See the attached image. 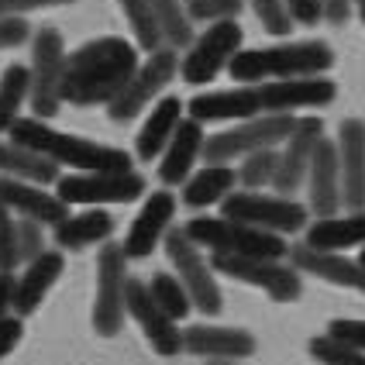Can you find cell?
<instances>
[{"mask_svg":"<svg viewBox=\"0 0 365 365\" xmlns=\"http://www.w3.org/2000/svg\"><path fill=\"white\" fill-rule=\"evenodd\" d=\"M138 48L124 38H93L80 45L73 56H66V76H62V101L76 107L110 103L131 76L138 73Z\"/></svg>","mask_w":365,"mask_h":365,"instance_id":"obj_1","label":"cell"},{"mask_svg":"<svg viewBox=\"0 0 365 365\" xmlns=\"http://www.w3.org/2000/svg\"><path fill=\"white\" fill-rule=\"evenodd\" d=\"M11 142L28 145L41 155H48L56 165H69L76 173H128L131 169V155L124 148L66 135L41 118H18L11 128Z\"/></svg>","mask_w":365,"mask_h":365,"instance_id":"obj_2","label":"cell"},{"mask_svg":"<svg viewBox=\"0 0 365 365\" xmlns=\"http://www.w3.org/2000/svg\"><path fill=\"white\" fill-rule=\"evenodd\" d=\"M334 66V52L327 41H289L269 48H242L227 73L238 83L259 86L269 80H293V76H321Z\"/></svg>","mask_w":365,"mask_h":365,"instance_id":"obj_3","label":"cell"},{"mask_svg":"<svg viewBox=\"0 0 365 365\" xmlns=\"http://www.w3.org/2000/svg\"><path fill=\"white\" fill-rule=\"evenodd\" d=\"M182 231L200 248L221 252V255H252V259H286L289 255V242L283 235L238 224L231 217H193L182 224Z\"/></svg>","mask_w":365,"mask_h":365,"instance_id":"obj_4","label":"cell"},{"mask_svg":"<svg viewBox=\"0 0 365 365\" xmlns=\"http://www.w3.org/2000/svg\"><path fill=\"white\" fill-rule=\"evenodd\" d=\"M300 118L293 114H259V118H248V121L227 128L221 135H210L207 145H203V163L210 165H224L235 163V159H245L259 148H276L283 145L293 128H297Z\"/></svg>","mask_w":365,"mask_h":365,"instance_id":"obj_5","label":"cell"},{"mask_svg":"<svg viewBox=\"0 0 365 365\" xmlns=\"http://www.w3.org/2000/svg\"><path fill=\"white\" fill-rule=\"evenodd\" d=\"M221 217H231L238 224H252L272 235H297L310 227V207L289 200V197H265L262 190H235L221 200Z\"/></svg>","mask_w":365,"mask_h":365,"instance_id":"obj_6","label":"cell"},{"mask_svg":"<svg viewBox=\"0 0 365 365\" xmlns=\"http://www.w3.org/2000/svg\"><path fill=\"white\" fill-rule=\"evenodd\" d=\"M165 255L173 262V272L180 276V283L186 286L190 300H193V310H203L207 317L221 314L224 297L217 283H214V265L203 259V248L182 227H169L165 235Z\"/></svg>","mask_w":365,"mask_h":365,"instance_id":"obj_7","label":"cell"},{"mask_svg":"<svg viewBox=\"0 0 365 365\" xmlns=\"http://www.w3.org/2000/svg\"><path fill=\"white\" fill-rule=\"evenodd\" d=\"M62 76H66V45L56 28H41L31 41V114L48 121L62 107Z\"/></svg>","mask_w":365,"mask_h":365,"instance_id":"obj_8","label":"cell"},{"mask_svg":"<svg viewBox=\"0 0 365 365\" xmlns=\"http://www.w3.org/2000/svg\"><path fill=\"white\" fill-rule=\"evenodd\" d=\"M210 265L221 276H231L238 283L265 289L276 304H293L304 293L300 269L297 265H286L283 259H252V255H221V252H214Z\"/></svg>","mask_w":365,"mask_h":365,"instance_id":"obj_9","label":"cell"},{"mask_svg":"<svg viewBox=\"0 0 365 365\" xmlns=\"http://www.w3.org/2000/svg\"><path fill=\"white\" fill-rule=\"evenodd\" d=\"M128 255L124 245H103L97 255V297H93V327L101 338H114L128 314Z\"/></svg>","mask_w":365,"mask_h":365,"instance_id":"obj_10","label":"cell"},{"mask_svg":"<svg viewBox=\"0 0 365 365\" xmlns=\"http://www.w3.org/2000/svg\"><path fill=\"white\" fill-rule=\"evenodd\" d=\"M242 24L238 21H217V24H207L200 38H193L186 59L180 62V76L190 86H207L221 69L231 66V59L242 52Z\"/></svg>","mask_w":365,"mask_h":365,"instance_id":"obj_11","label":"cell"},{"mask_svg":"<svg viewBox=\"0 0 365 365\" xmlns=\"http://www.w3.org/2000/svg\"><path fill=\"white\" fill-rule=\"evenodd\" d=\"M180 73V59H176V48H159V52H148V62L138 66V73L131 76V83L124 86L114 101L107 103V114L110 121H131L138 118L148 103L163 93L165 86L173 83V76Z\"/></svg>","mask_w":365,"mask_h":365,"instance_id":"obj_12","label":"cell"},{"mask_svg":"<svg viewBox=\"0 0 365 365\" xmlns=\"http://www.w3.org/2000/svg\"><path fill=\"white\" fill-rule=\"evenodd\" d=\"M56 193L66 203L101 207V203H131L145 197V180L138 173H69L59 176Z\"/></svg>","mask_w":365,"mask_h":365,"instance_id":"obj_13","label":"cell"},{"mask_svg":"<svg viewBox=\"0 0 365 365\" xmlns=\"http://www.w3.org/2000/svg\"><path fill=\"white\" fill-rule=\"evenodd\" d=\"M321 138H324V121L321 118H300L297 121L293 135L283 142L279 169H276V180H272V190L279 197H293L307 182V173H310V163H314V152H317Z\"/></svg>","mask_w":365,"mask_h":365,"instance_id":"obj_14","label":"cell"},{"mask_svg":"<svg viewBox=\"0 0 365 365\" xmlns=\"http://www.w3.org/2000/svg\"><path fill=\"white\" fill-rule=\"evenodd\" d=\"M128 314L135 317V324L142 327L148 345L159 355L173 359L182 351V331L163 307L155 304V297L148 293V283H142V279H128Z\"/></svg>","mask_w":365,"mask_h":365,"instance_id":"obj_15","label":"cell"},{"mask_svg":"<svg viewBox=\"0 0 365 365\" xmlns=\"http://www.w3.org/2000/svg\"><path fill=\"white\" fill-rule=\"evenodd\" d=\"M176 207H180V200L169 190H155L152 197H145L138 217L131 221L128 235H124V255L128 259H148L159 248V242H165L169 224L176 217Z\"/></svg>","mask_w":365,"mask_h":365,"instance_id":"obj_16","label":"cell"},{"mask_svg":"<svg viewBox=\"0 0 365 365\" xmlns=\"http://www.w3.org/2000/svg\"><path fill=\"white\" fill-rule=\"evenodd\" d=\"M262 114H293L304 107H327L338 97V86L324 76H293V80L259 83Z\"/></svg>","mask_w":365,"mask_h":365,"instance_id":"obj_17","label":"cell"},{"mask_svg":"<svg viewBox=\"0 0 365 365\" xmlns=\"http://www.w3.org/2000/svg\"><path fill=\"white\" fill-rule=\"evenodd\" d=\"M307 190H310V214H317V221L338 217L341 210V165H338V142L321 138L314 163L307 173Z\"/></svg>","mask_w":365,"mask_h":365,"instance_id":"obj_18","label":"cell"},{"mask_svg":"<svg viewBox=\"0 0 365 365\" xmlns=\"http://www.w3.org/2000/svg\"><path fill=\"white\" fill-rule=\"evenodd\" d=\"M182 351L197 359H210V362H238L255 355V338L242 327L193 324L182 331Z\"/></svg>","mask_w":365,"mask_h":365,"instance_id":"obj_19","label":"cell"},{"mask_svg":"<svg viewBox=\"0 0 365 365\" xmlns=\"http://www.w3.org/2000/svg\"><path fill=\"white\" fill-rule=\"evenodd\" d=\"M338 165H341V203L348 210L365 207V124L345 118L338 128Z\"/></svg>","mask_w":365,"mask_h":365,"instance_id":"obj_20","label":"cell"},{"mask_svg":"<svg viewBox=\"0 0 365 365\" xmlns=\"http://www.w3.org/2000/svg\"><path fill=\"white\" fill-rule=\"evenodd\" d=\"M0 203L45 227H59L69 217V203L59 200V193H45L38 182L11 180V176H0Z\"/></svg>","mask_w":365,"mask_h":365,"instance_id":"obj_21","label":"cell"},{"mask_svg":"<svg viewBox=\"0 0 365 365\" xmlns=\"http://www.w3.org/2000/svg\"><path fill=\"white\" fill-rule=\"evenodd\" d=\"M190 118L200 124L214 121H248L262 114V93L259 86H238V90H217V93H200L186 103Z\"/></svg>","mask_w":365,"mask_h":365,"instance_id":"obj_22","label":"cell"},{"mask_svg":"<svg viewBox=\"0 0 365 365\" xmlns=\"http://www.w3.org/2000/svg\"><path fill=\"white\" fill-rule=\"evenodd\" d=\"M289 262L297 265L300 272L307 276H317L324 283H334V286H348V289H359L365 293V269L359 262H351L345 255L338 252H317L310 245H289Z\"/></svg>","mask_w":365,"mask_h":365,"instance_id":"obj_23","label":"cell"},{"mask_svg":"<svg viewBox=\"0 0 365 365\" xmlns=\"http://www.w3.org/2000/svg\"><path fill=\"white\" fill-rule=\"evenodd\" d=\"M203 145H207V135H203V124L193 121V118H182V124L176 128L173 142L165 145L163 163H159V180L165 186H180V182L190 180L193 173V163L203 155Z\"/></svg>","mask_w":365,"mask_h":365,"instance_id":"obj_24","label":"cell"},{"mask_svg":"<svg viewBox=\"0 0 365 365\" xmlns=\"http://www.w3.org/2000/svg\"><path fill=\"white\" fill-rule=\"evenodd\" d=\"M62 269H66V259H62V252H41L38 259H31L28 269H24V276L18 279V289H14V310H18V317H28V314H35L41 307V300L48 297V289L59 283Z\"/></svg>","mask_w":365,"mask_h":365,"instance_id":"obj_25","label":"cell"},{"mask_svg":"<svg viewBox=\"0 0 365 365\" xmlns=\"http://www.w3.org/2000/svg\"><path fill=\"white\" fill-rule=\"evenodd\" d=\"M182 110H186V103H182L180 97H163V101L152 107V114L145 118L142 131H138V138H135V155H138L142 163H152L155 155L165 152V145L173 142L176 128L182 124Z\"/></svg>","mask_w":365,"mask_h":365,"instance_id":"obj_26","label":"cell"},{"mask_svg":"<svg viewBox=\"0 0 365 365\" xmlns=\"http://www.w3.org/2000/svg\"><path fill=\"white\" fill-rule=\"evenodd\" d=\"M110 235H114V217L101 207H90L76 217H66L56 227V245H59V252H80L90 245H107Z\"/></svg>","mask_w":365,"mask_h":365,"instance_id":"obj_27","label":"cell"},{"mask_svg":"<svg viewBox=\"0 0 365 365\" xmlns=\"http://www.w3.org/2000/svg\"><path fill=\"white\" fill-rule=\"evenodd\" d=\"M59 169L62 165H56L48 155H41V152L28 148V145L18 142L0 145V176L48 186V182H59Z\"/></svg>","mask_w":365,"mask_h":365,"instance_id":"obj_28","label":"cell"},{"mask_svg":"<svg viewBox=\"0 0 365 365\" xmlns=\"http://www.w3.org/2000/svg\"><path fill=\"white\" fill-rule=\"evenodd\" d=\"M307 245L317 252H345L351 245H365V207L348 217H324L307 227Z\"/></svg>","mask_w":365,"mask_h":365,"instance_id":"obj_29","label":"cell"},{"mask_svg":"<svg viewBox=\"0 0 365 365\" xmlns=\"http://www.w3.org/2000/svg\"><path fill=\"white\" fill-rule=\"evenodd\" d=\"M238 186V173L231 165H203L200 173H193L190 180L182 182V203L193 207V210H203L210 203H221L224 197H231Z\"/></svg>","mask_w":365,"mask_h":365,"instance_id":"obj_30","label":"cell"},{"mask_svg":"<svg viewBox=\"0 0 365 365\" xmlns=\"http://www.w3.org/2000/svg\"><path fill=\"white\" fill-rule=\"evenodd\" d=\"M31 93V69L28 66H7L0 76V131H11L21 114V103Z\"/></svg>","mask_w":365,"mask_h":365,"instance_id":"obj_31","label":"cell"},{"mask_svg":"<svg viewBox=\"0 0 365 365\" xmlns=\"http://www.w3.org/2000/svg\"><path fill=\"white\" fill-rule=\"evenodd\" d=\"M152 11H155V24H159V35L163 45L169 48H190L193 45V18L186 14L180 0H152Z\"/></svg>","mask_w":365,"mask_h":365,"instance_id":"obj_32","label":"cell"},{"mask_svg":"<svg viewBox=\"0 0 365 365\" xmlns=\"http://www.w3.org/2000/svg\"><path fill=\"white\" fill-rule=\"evenodd\" d=\"M148 293L155 297V304L163 307L173 321H182L193 310V300H190V293H186V286L180 283L176 272H155L152 283H148Z\"/></svg>","mask_w":365,"mask_h":365,"instance_id":"obj_33","label":"cell"},{"mask_svg":"<svg viewBox=\"0 0 365 365\" xmlns=\"http://www.w3.org/2000/svg\"><path fill=\"white\" fill-rule=\"evenodd\" d=\"M118 4H121L131 31H135V41L142 45L145 52H159L163 48V35H159V24H155L152 0H118Z\"/></svg>","mask_w":365,"mask_h":365,"instance_id":"obj_34","label":"cell"},{"mask_svg":"<svg viewBox=\"0 0 365 365\" xmlns=\"http://www.w3.org/2000/svg\"><path fill=\"white\" fill-rule=\"evenodd\" d=\"M276 169H279V152H276V148H259V152L245 155L242 169H238V182H242L245 190H262V186H272Z\"/></svg>","mask_w":365,"mask_h":365,"instance_id":"obj_35","label":"cell"},{"mask_svg":"<svg viewBox=\"0 0 365 365\" xmlns=\"http://www.w3.org/2000/svg\"><path fill=\"white\" fill-rule=\"evenodd\" d=\"M310 355L321 365H365V351L362 348H351L345 341H338L334 334H317L310 338Z\"/></svg>","mask_w":365,"mask_h":365,"instance_id":"obj_36","label":"cell"},{"mask_svg":"<svg viewBox=\"0 0 365 365\" xmlns=\"http://www.w3.org/2000/svg\"><path fill=\"white\" fill-rule=\"evenodd\" d=\"M245 0H186V14L203 24H217V21H238Z\"/></svg>","mask_w":365,"mask_h":365,"instance_id":"obj_37","label":"cell"},{"mask_svg":"<svg viewBox=\"0 0 365 365\" xmlns=\"http://www.w3.org/2000/svg\"><path fill=\"white\" fill-rule=\"evenodd\" d=\"M248 4H252L255 18L262 21V28L269 35L283 38V35L293 31V18H289V11H286V0H248Z\"/></svg>","mask_w":365,"mask_h":365,"instance_id":"obj_38","label":"cell"},{"mask_svg":"<svg viewBox=\"0 0 365 365\" xmlns=\"http://www.w3.org/2000/svg\"><path fill=\"white\" fill-rule=\"evenodd\" d=\"M21 262L18 252V224L11 217V210L0 203V272H14V265Z\"/></svg>","mask_w":365,"mask_h":365,"instance_id":"obj_39","label":"cell"},{"mask_svg":"<svg viewBox=\"0 0 365 365\" xmlns=\"http://www.w3.org/2000/svg\"><path fill=\"white\" fill-rule=\"evenodd\" d=\"M41 227H45V224L31 221V217L18 221V252H21V262H31V259H38L41 252H45Z\"/></svg>","mask_w":365,"mask_h":365,"instance_id":"obj_40","label":"cell"},{"mask_svg":"<svg viewBox=\"0 0 365 365\" xmlns=\"http://www.w3.org/2000/svg\"><path fill=\"white\" fill-rule=\"evenodd\" d=\"M327 334H334L338 341H345L351 348H362L365 351V321H355V317H338L327 324Z\"/></svg>","mask_w":365,"mask_h":365,"instance_id":"obj_41","label":"cell"},{"mask_svg":"<svg viewBox=\"0 0 365 365\" xmlns=\"http://www.w3.org/2000/svg\"><path fill=\"white\" fill-rule=\"evenodd\" d=\"M31 35V24L21 18V14H11V18H0V48H18L24 45Z\"/></svg>","mask_w":365,"mask_h":365,"instance_id":"obj_42","label":"cell"},{"mask_svg":"<svg viewBox=\"0 0 365 365\" xmlns=\"http://www.w3.org/2000/svg\"><path fill=\"white\" fill-rule=\"evenodd\" d=\"M286 11L297 24L314 28L317 21H324V0H286Z\"/></svg>","mask_w":365,"mask_h":365,"instance_id":"obj_43","label":"cell"},{"mask_svg":"<svg viewBox=\"0 0 365 365\" xmlns=\"http://www.w3.org/2000/svg\"><path fill=\"white\" fill-rule=\"evenodd\" d=\"M21 334H24V324H21V317H4L0 321V359H7L14 348H18V341H21Z\"/></svg>","mask_w":365,"mask_h":365,"instance_id":"obj_44","label":"cell"},{"mask_svg":"<svg viewBox=\"0 0 365 365\" xmlns=\"http://www.w3.org/2000/svg\"><path fill=\"white\" fill-rule=\"evenodd\" d=\"M59 4H73V0H0V18L24 14V11H35V7H59Z\"/></svg>","mask_w":365,"mask_h":365,"instance_id":"obj_45","label":"cell"},{"mask_svg":"<svg viewBox=\"0 0 365 365\" xmlns=\"http://www.w3.org/2000/svg\"><path fill=\"white\" fill-rule=\"evenodd\" d=\"M14 289H18L14 272H0V321L7 317V310H14Z\"/></svg>","mask_w":365,"mask_h":365,"instance_id":"obj_46","label":"cell"},{"mask_svg":"<svg viewBox=\"0 0 365 365\" xmlns=\"http://www.w3.org/2000/svg\"><path fill=\"white\" fill-rule=\"evenodd\" d=\"M351 14V0H324V18L331 24H345Z\"/></svg>","mask_w":365,"mask_h":365,"instance_id":"obj_47","label":"cell"},{"mask_svg":"<svg viewBox=\"0 0 365 365\" xmlns=\"http://www.w3.org/2000/svg\"><path fill=\"white\" fill-rule=\"evenodd\" d=\"M359 18H362V24H365V0H359Z\"/></svg>","mask_w":365,"mask_h":365,"instance_id":"obj_48","label":"cell"},{"mask_svg":"<svg viewBox=\"0 0 365 365\" xmlns=\"http://www.w3.org/2000/svg\"><path fill=\"white\" fill-rule=\"evenodd\" d=\"M359 265H362V269H365V252H362V259H359Z\"/></svg>","mask_w":365,"mask_h":365,"instance_id":"obj_49","label":"cell"},{"mask_svg":"<svg viewBox=\"0 0 365 365\" xmlns=\"http://www.w3.org/2000/svg\"><path fill=\"white\" fill-rule=\"evenodd\" d=\"M210 365H235V362H210Z\"/></svg>","mask_w":365,"mask_h":365,"instance_id":"obj_50","label":"cell"}]
</instances>
